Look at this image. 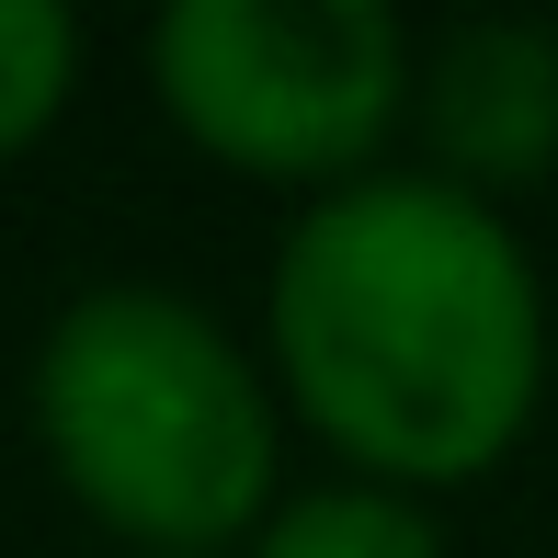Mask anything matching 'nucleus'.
I'll return each mask as SVG.
<instances>
[{
	"label": "nucleus",
	"mask_w": 558,
	"mask_h": 558,
	"mask_svg": "<svg viewBox=\"0 0 558 558\" xmlns=\"http://www.w3.org/2000/svg\"><path fill=\"white\" fill-rule=\"evenodd\" d=\"M263 365L342 478L434 501L536 434L547 274L513 206L388 160L286 217L263 274Z\"/></svg>",
	"instance_id": "1"
},
{
	"label": "nucleus",
	"mask_w": 558,
	"mask_h": 558,
	"mask_svg": "<svg viewBox=\"0 0 558 558\" xmlns=\"http://www.w3.org/2000/svg\"><path fill=\"white\" fill-rule=\"evenodd\" d=\"M58 490L137 558L251 547L286 501V388L183 286H81L23 376Z\"/></svg>",
	"instance_id": "2"
},
{
	"label": "nucleus",
	"mask_w": 558,
	"mask_h": 558,
	"mask_svg": "<svg viewBox=\"0 0 558 558\" xmlns=\"http://www.w3.org/2000/svg\"><path fill=\"white\" fill-rule=\"evenodd\" d=\"M148 92L217 171L319 206L388 171L422 46L376 0H171L148 23Z\"/></svg>",
	"instance_id": "3"
},
{
	"label": "nucleus",
	"mask_w": 558,
	"mask_h": 558,
	"mask_svg": "<svg viewBox=\"0 0 558 558\" xmlns=\"http://www.w3.org/2000/svg\"><path fill=\"white\" fill-rule=\"evenodd\" d=\"M411 125H422V171H445L456 194H478V206L536 194L558 171V23L524 12L445 23L422 46Z\"/></svg>",
	"instance_id": "4"
},
{
	"label": "nucleus",
	"mask_w": 558,
	"mask_h": 558,
	"mask_svg": "<svg viewBox=\"0 0 558 558\" xmlns=\"http://www.w3.org/2000/svg\"><path fill=\"white\" fill-rule=\"evenodd\" d=\"M240 558H445L434 501L376 490V478H319V490H286L274 524Z\"/></svg>",
	"instance_id": "5"
},
{
	"label": "nucleus",
	"mask_w": 558,
	"mask_h": 558,
	"mask_svg": "<svg viewBox=\"0 0 558 558\" xmlns=\"http://www.w3.org/2000/svg\"><path fill=\"white\" fill-rule=\"evenodd\" d=\"M81 92V23L58 0H0V160L46 137Z\"/></svg>",
	"instance_id": "6"
}]
</instances>
